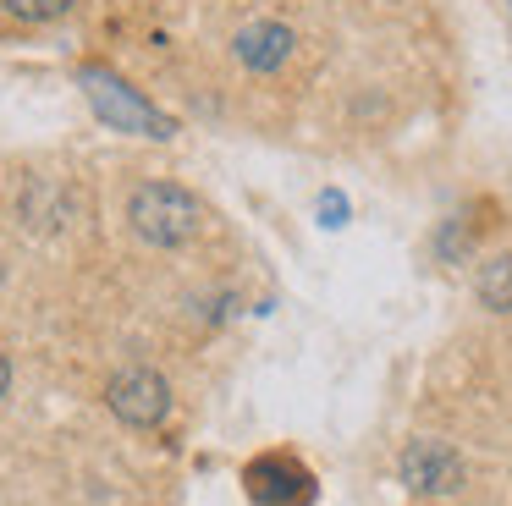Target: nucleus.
<instances>
[{
	"instance_id": "f257e3e1",
	"label": "nucleus",
	"mask_w": 512,
	"mask_h": 506,
	"mask_svg": "<svg viewBox=\"0 0 512 506\" xmlns=\"http://www.w3.org/2000/svg\"><path fill=\"white\" fill-rule=\"evenodd\" d=\"M127 220H133V231L144 242H155V248H182V242L199 237L204 204L177 182H144L127 198Z\"/></svg>"
},
{
	"instance_id": "f03ea898",
	"label": "nucleus",
	"mask_w": 512,
	"mask_h": 506,
	"mask_svg": "<svg viewBox=\"0 0 512 506\" xmlns=\"http://www.w3.org/2000/svg\"><path fill=\"white\" fill-rule=\"evenodd\" d=\"M83 88H89L94 110H100V116L111 121L116 132H138V138H171V121L160 116L155 105H144V99H138L133 88L122 83V77L89 66V72H83Z\"/></svg>"
},
{
	"instance_id": "7ed1b4c3",
	"label": "nucleus",
	"mask_w": 512,
	"mask_h": 506,
	"mask_svg": "<svg viewBox=\"0 0 512 506\" xmlns=\"http://www.w3.org/2000/svg\"><path fill=\"white\" fill-rule=\"evenodd\" d=\"M105 402H111V413L122 418V424L155 429L160 418L171 413V385L160 380L155 369H127V374H116V380L105 385Z\"/></svg>"
},
{
	"instance_id": "20e7f679",
	"label": "nucleus",
	"mask_w": 512,
	"mask_h": 506,
	"mask_svg": "<svg viewBox=\"0 0 512 506\" xmlns=\"http://www.w3.org/2000/svg\"><path fill=\"white\" fill-rule=\"evenodd\" d=\"M397 468H402V484H408L413 495H446V490L463 484V457H457L446 440H413Z\"/></svg>"
},
{
	"instance_id": "39448f33",
	"label": "nucleus",
	"mask_w": 512,
	"mask_h": 506,
	"mask_svg": "<svg viewBox=\"0 0 512 506\" xmlns=\"http://www.w3.org/2000/svg\"><path fill=\"white\" fill-rule=\"evenodd\" d=\"M243 484H248V495H254L259 506H303V501H314L309 468H298L292 457H259V462H248Z\"/></svg>"
},
{
	"instance_id": "423d86ee",
	"label": "nucleus",
	"mask_w": 512,
	"mask_h": 506,
	"mask_svg": "<svg viewBox=\"0 0 512 506\" xmlns=\"http://www.w3.org/2000/svg\"><path fill=\"white\" fill-rule=\"evenodd\" d=\"M292 28H281V22H248L243 33H237V61L248 66V72H281V66L292 61Z\"/></svg>"
},
{
	"instance_id": "0eeeda50",
	"label": "nucleus",
	"mask_w": 512,
	"mask_h": 506,
	"mask_svg": "<svg viewBox=\"0 0 512 506\" xmlns=\"http://www.w3.org/2000/svg\"><path fill=\"white\" fill-rule=\"evenodd\" d=\"M479 303L496 308V314H512V253H501L479 270Z\"/></svg>"
},
{
	"instance_id": "6e6552de",
	"label": "nucleus",
	"mask_w": 512,
	"mask_h": 506,
	"mask_svg": "<svg viewBox=\"0 0 512 506\" xmlns=\"http://www.w3.org/2000/svg\"><path fill=\"white\" fill-rule=\"evenodd\" d=\"M17 22H50V17H67L78 0H0Z\"/></svg>"
},
{
	"instance_id": "1a4fd4ad",
	"label": "nucleus",
	"mask_w": 512,
	"mask_h": 506,
	"mask_svg": "<svg viewBox=\"0 0 512 506\" xmlns=\"http://www.w3.org/2000/svg\"><path fill=\"white\" fill-rule=\"evenodd\" d=\"M320 215H325V226H342L347 198H342V193H325V198H320Z\"/></svg>"
},
{
	"instance_id": "9d476101",
	"label": "nucleus",
	"mask_w": 512,
	"mask_h": 506,
	"mask_svg": "<svg viewBox=\"0 0 512 506\" xmlns=\"http://www.w3.org/2000/svg\"><path fill=\"white\" fill-rule=\"evenodd\" d=\"M6 385H12V363H6V352H0V396H6Z\"/></svg>"
}]
</instances>
